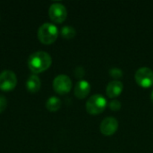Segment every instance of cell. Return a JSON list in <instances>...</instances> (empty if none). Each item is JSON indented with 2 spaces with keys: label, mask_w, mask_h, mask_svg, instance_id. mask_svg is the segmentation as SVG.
<instances>
[{
  "label": "cell",
  "mask_w": 153,
  "mask_h": 153,
  "mask_svg": "<svg viewBox=\"0 0 153 153\" xmlns=\"http://www.w3.org/2000/svg\"><path fill=\"white\" fill-rule=\"evenodd\" d=\"M151 100H152V102L153 103V91L152 92V95H151Z\"/></svg>",
  "instance_id": "17"
},
{
  "label": "cell",
  "mask_w": 153,
  "mask_h": 153,
  "mask_svg": "<svg viewBox=\"0 0 153 153\" xmlns=\"http://www.w3.org/2000/svg\"><path fill=\"white\" fill-rule=\"evenodd\" d=\"M58 36V30L56 26L50 22H45L39 26L38 30L39 39L44 44L53 43Z\"/></svg>",
  "instance_id": "2"
},
{
  "label": "cell",
  "mask_w": 153,
  "mask_h": 153,
  "mask_svg": "<svg viewBox=\"0 0 153 153\" xmlns=\"http://www.w3.org/2000/svg\"><path fill=\"white\" fill-rule=\"evenodd\" d=\"M135 81L143 88H149L153 84V71L149 67H141L135 73Z\"/></svg>",
  "instance_id": "4"
},
{
  "label": "cell",
  "mask_w": 153,
  "mask_h": 153,
  "mask_svg": "<svg viewBox=\"0 0 153 153\" xmlns=\"http://www.w3.org/2000/svg\"><path fill=\"white\" fill-rule=\"evenodd\" d=\"M107 107V100L101 94L92 95L86 102V110L91 115L102 113Z\"/></svg>",
  "instance_id": "3"
},
{
  "label": "cell",
  "mask_w": 153,
  "mask_h": 153,
  "mask_svg": "<svg viewBox=\"0 0 153 153\" xmlns=\"http://www.w3.org/2000/svg\"><path fill=\"white\" fill-rule=\"evenodd\" d=\"M7 106V100L4 96H0V113L3 112Z\"/></svg>",
  "instance_id": "16"
},
{
  "label": "cell",
  "mask_w": 153,
  "mask_h": 153,
  "mask_svg": "<svg viewBox=\"0 0 153 153\" xmlns=\"http://www.w3.org/2000/svg\"><path fill=\"white\" fill-rule=\"evenodd\" d=\"M124 90V84L118 80L111 81L107 86V95L109 98H116L121 94Z\"/></svg>",
  "instance_id": "9"
},
{
  "label": "cell",
  "mask_w": 153,
  "mask_h": 153,
  "mask_svg": "<svg viewBox=\"0 0 153 153\" xmlns=\"http://www.w3.org/2000/svg\"><path fill=\"white\" fill-rule=\"evenodd\" d=\"M40 79L38 75L36 74H32L30 75L28 79H27V82H26V88L27 90L30 91V92H37L39 88H40Z\"/></svg>",
  "instance_id": "11"
},
{
  "label": "cell",
  "mask_w": 153,
  "mask_h": 153,
  "mask_svg": "<svg viewBox=\"0 0 153 153\" xmlns=\"http://www.w3.org/2000/svg\"><path fill=\"white\" fill-rule=\"evenodd\" d=\"M52 63L50 55L45 51H36L32 53L27 61L29 68L33 73H40L47 70Z\"/></svg>",
  "instance_id": "1"
},
{
  "label": "cell",
  "mask_w": 153,
  "mask_h": 153,
  "mask_svg": "<svg viewBox=\"0 0 153 153\" xmlns=\"http://www.w3.org/2000/svg\"><path fill=\"white\" fill-rule=\"evenodd\" d=\"M108 107L113 111H117L121 108V102L117 100H113L109 102Z\"/></svg>",
  "instance_id": "15"
},
{
  "label": "cell",
  "mask_w": 153,
  "mask_h": 153,
  "mask_svg": "<svg viewBox=\"0 0 153 153\" xmlns=\"http://www.w3.org/2000/svg\"><path fill=\"white\" fill-rule=\"evenodd\" d=\"M118 128V122L115 117H108L105 119L102 120L100 124V132L106 135L110 136L114 134Z\"/></svg>",
  "instance_id": "8"
},
{
  "label": "cell",
  "mask_w": 153,
  "mask_h": 153,
  "mask_svg": "<svg viewBox=\"0 0 153 153\" xmlns=\"http://www.w3.org/2000/svg\"><path fill=\"white\" fill-rule=\"evenodd\" d=\"M46 107L49 111H56L61 107V100L57 97H50L46 103Z\"/></svg>",
  "instance_id": "12"
},
{
  "label": "cell",
  "mask_w": 153,
  "mask_h": 153,
  "mask_svg": "<svg viewBox=\"0 0 153 153\" xmlns=\"http://www.w3.org/2000/svg\"><path fill=\"white\" fill-rule=\"evenodd\" d=\"M75 34H76L75 29L72 26L66 25L61 29V35L65 39H72L75 36Z\"/></svg>",
  "instance_id": "13"
},
{
  "label": "cell",
  "mask_w": 153,
  "mask_h": 153,
  "mask_svg": "<svg viewBox=\"0 0 153 153\" xmlns=\"http://www.w3.org/2000/svg\"><path fill=\"white\" fill-rule=\"evenodd\" d=\"M17 78L15 74L10 70H4L0 74V89L3 91H10L15 87Z\"/></svg>",
  "instance_id": "7"
},
{
  "label": "cell",
  "mask_w": 153,
  "mask_h": 153,
  "mask_svg": "<svg viewBox=\"0 0 153 153\" xmlns=\"http://www.w3.org/2000/svg\"><path fill=\"white\" fill-rule=\"evenodd\" d=\"M54 90L59 94L68 93L72 89V81L69 76L65 74L57 75L53 82Z\"/></svg>",
  "instance_id": "5"
},
{
  "label": "cell",
  "mask_w": 153,
  "mask_h": 153,
  "mask_svg": "<svg viewBox=\"0 0 153 153\" xmlns=\"http://www.w3.org/2000/svg\"><path fill=\"white\" fill-rule=\"evenodd\" d=\"M91 91V84L86 80L79 81L74 87V95L78 99H84Z\"/></svg>",
  "instance_id": "10"
},
{
  "label": "cell",
  "mask_w": 153,
  "mask_h": 153,
  "mask_svg": "<svg viewBox=\"0 0 153 153\" xmlns=\"http://www.w3.org/2000/svg\"><path fill=\"white\" fill-rule=\"evenodd\" d=\"M109 74L115 79H119L123 76V72L121 69L115 67V68H112L109 70Z\"/></svg>",
  "instance_id": "14"
},
{
  "label": "cell",
  "mask_w": 153,
  "mask_h": 153,
  "mask_svg": "<svg viewBox=\"0 0 153 153\" xmlns=\"http://www.w3.org/2000/svg\"><path fill=\"white\" fill-rule=\"evenodd\" d=\"M50 19L56 22H62L67 16V10L61 3H53L48 9Z\"/></svg>",
  "instance_id": "6"
}]
</instances>
